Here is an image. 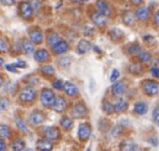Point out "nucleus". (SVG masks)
I'll return each mask as SVG.
<instances>
[{"label":"nucleus","mask_w":159,"mask_h":151,"mask_svg":"<svg viewBox=\"0 0 159 151\" xmlns=\"http://www.w3.org/2000/svg\"><path fill=\"white\" fill-rule=\"evenodd\" d=\"M37 90L34 86L26 84L22 86L17 94V101L23 106H30L37 99Z\"/></svg>","instance_id":"obj_1"},{"label":"nucleus","mask_w":159,"mask_h":151,"mask_svg":"<svg viewBox=\"0 0 159 151\" xmlns=\"http://www.w3.org/2000/svg\"><path fill=\"white\" fill-rule=\"evenodd\" d=\"M141 88L146 96L154 97L159 93V82L154 79H144L141 82Z\"/></svg>","instance_id":"obj_2"},{"label":"nucleus","mask_w":159,"mask_h":151,"mask_svg":"<svg viewBox=\"0 0 159 151\" xmlns=\"http://www.w3.org/2000/svg\"><path fill=\"white\" fill-rule=\"evenodd\" d=\"M55 98H57V95L51 88H44L40 92V103L44 108H52Z\"/></svg>","instance_id":"obj_3"},{"label":"nucleus","mask_w":159,"mask_h":151,"mask_svg":"<svg viewBox=\"0 0 159 151\" xmlns=\"http://www.w3.org/2000/svg\"><path fill=\"white\" fill-rule=\"evenodd\" d=\"M90 19L93 24L98 28H105L109 23V19L106 16H104L103 14H101L96 9H93L92 11H90L89 13Z\"/></svg>","instance_id":"obj_4"},{"label":"nucleus","mask_w":159,"mask_h":151,"mask_svg":"<svg viewBox=\"0 0 159 151\" xmlns=\"http://www.w3.org/2000/svg\"><path fill=\"white\" fill-rule=\"evenodd\" d=\"M42 138H46L50 141H57L61 139V131L57 126H46L42 128Z\"/></svg>","instance_id":"obj_5"},{"label":"nucleus","mask_w":159,"mask_h":151,"mask_svg":"<svg viewBox=\"0 0 159 151\" xmlns=\"http://www.w3.org/2000/svg\"><path fill=\"white\" fill-rule=\"evenodd\" d=\"M19 14L25 21H33L34 19V9L30 6V2L21 1L19 3Z\"/></svg>","instance_id":"obj_6"},{"label":"nucleus","mask_w":159,"mask_h":151,"mask_svg":"<svg viewBox=\"0 0 159 151\" xmlns=\"http://www.w3.org/2000/svg\"><path fill=\"white\" fill-rule=\"evenodd\" d=\"M95 9L101 13V14L108 17V19H111V17L114 15L113 6H111V3H109L108 1H106V0H96Z\"/></svg>","instance_id":"obj_7"},{"label":"nucleus","mask_w":159,"mask_h":151,"mask_svg":"<svg viewBox=\"0 0 159 151\" xmlns=\"http://www.w3.org/2000/svg\"><path fill=\"white\" fill-rule=\"evenodd\" d=\"M87 114H88V108L84 101H78L71 108L70 115L73 119H84Z\"/></svg>","instance_id":"obj_8"},{"label":"nucleus","mask_w":159,"mask_h":151,"mask_svg":"<svg viewBox=\"0 0 159 151\" xmlns=\"http://www.w3.org/2000/svg\"><path fill=\"white\" fill-rule=\"evenodd\" d=\"M128 90V82L126 80H117L113 83L111 86V95L116 98H119L120 96L125 94Z\"/></svg>","instance_id":"obj_9"},{"label":"nucleus","mask_w":159,"mask_h":151,"mask_svg":"<svg viewBox=\"0 0 159 151\" xmlns=\"http://www.w3.org/2000/svg\"><path fill=\"white\" fill-rule=\"evenodd\" d=\"M134 14H135L136 21L140 22V23H147L152 19L151 10H149V8H147L145 6H136V10L134 12Z\"/></svg>","instance_id":"obj_10"},{"label":"nucleus","mask_w":159,"mask_h":151,"mask_svg":"<svg viewBox=\"0 0 159 151\" xmlns=\"http://www.w3.org/2000/svg\"><path fill=\"white\" fill-rule=\"evenodd\" d=\"M28 37H30V40L34 44H41L44 40L43 32L39 27H36V26L30 28V30H28Z\"/></svg>","instance_id":"obj_11"},{"label":"nucleus","mask_w":159,"mask_h":151,"mask_svg":"<svg viewBox=\"0 0 159 151\" xmlns=\"http://www.w3.org/2000/svg\"><path fill=\"white\" fill-rule=\"evenodd\" d=\"M92 133V127L89 122H84V123L79 124L78 127V138L81 141H87L91 136Z\"/></svg>","instance_id":"obj_12"},{"label":"nucleus","mask_w":159,"mask_h":151,"mask_svg":"<svg viewBox=\"0 0 159 151\" xmlns=\"http://www.w3.org/2000/svg\"><path fill=\"white\" fill-rule=\"evenodd\" d=\"M44 120H46V113H43L41 110H34L28 117V123L35 127L43 123Z\"/></svg>","instance_id":"obj_13"},{"label":"nucleus","mask_w":159,"mask_h":151,"mask_svg":"<svg viewBox=\"0 0 159 151\" xmlns=\"http://www.w3.org/2000/svg\"><path fill=\"white\" fill-rule=\"evenodd\" d=\"M68 108V101L64 96H57L55 101L52 106V109L57 113H63L66 111V109Z\"/></svg>","instance_id":"obj_14"},{"label":"nucleus","mask_w":159,"mask_h":151,"mask_svg":"<svg viewBox=\"0 0 159 151\" xmlns=\"http://www.w3.org/2000/svg\"><path fill=\"white\" fill-rule=\"evenodd\" d=\"M63 91L65 94L70 98H75V97L79 96V90H78L77 85L70 81H66L63 84Z\"/></svg>","instance_id":"obj_15"},{"label":"nucleus","mask_w":159,"mask_h":151,"mask_svg":"<svg viewBox=\"0 0 159 151\" xmlns=\"http://www.w3.org/2000/svg\"><path fill=\"white\" fill-rule=\"evenodd\" d=\"M69 50V44L67 41L65 40L61 39L54 46L51 48V52H52L53 55H62V54H65L67 51Z\"/></svg>","instance_id":"obj_16"},{"label":"nucleus","mask_w":159,"mask_h":151,"mask_svg":"<svg viewBox=\"0 0 159 151\" xmlns=\"http://www.w3.org/2000/svg\"><path fill=\"white\" fill-rule=\"evenodd\" d=\"M121 19H122V23L126 26H128V27H134L136 24V17L135 14H134V11L131 10L125 11L121 15Z\"/></svg>","instance_id":"obj_17"},{"label":"nucleus","mask_w":159,"mask_h":151,"mask_svg":"<svg viewBox=\"0 0 159 151\" xmlns=\"http://www.w3.org/2000/svg\"><path fill=\"white\" fill-rule=\"evenodd\" d=\"M50 53L46 49H38L34 52V58L38 63H46L50 61Z\"/></svg>","instance_id":"obj_18"},{"label":"nucleus","mask_w":159,"mask_h":151,"mask_svg":"<svg viewBox=\"0 0 159 151\" xmlns=\"http://www.w3.org/2000/svg\"><path fill=\"white\" fill-rule=\"evenodd\" d=\"M128 71H129V74H131L132 76L139 77V76H142L144 74L145 69L141 63H139V62H132V63L128 66Z\"/></svg>","instance_id":"obj_19"},{"label":"nucleus","mask_w":159,"mask_h":151,"mask_svg":"<svg viewBox=\"0 0 159 151\" xmlns=\"http://www.w3.org/2000/svg\"><path fill=\"white\" fill-rule=\"evenodd\" d=\"M129 107V101L127 98H117L116 103L114 104V109H115V113H122L125 112Z\"/></svg>","instance_id":"obj_20"},{"label":"nucleus","mask_w":159,"mask_h":151,"mask_svg":"<svg viewBox=\"0 0 159 151\" xmlns=\"http://www.w3.org/2000/svg\"><path fill=\"white\" fill-rule=\"evenodd\" d=\"M92 49V43L87 39H81L79 40L77 44V52L79 54H87L88 52H90Z\"/></svg>","instance_id":"obj_21"},{"label":"nucleus","mask_w":159,"mask_h":151,"mask_svg":"<svg viewBox=\"0 0 159 151\" xmlns=\"http://www.w3.org/2000/svg\"><path fill=\"white\" fill-rule=\"evenodd\" d=\"M148 111V104L146 101H136L134 104L133 112L138 115H144Z\"/></svg>","instance_id":"obj_22"},{"label":"nucleus","mask_w":159,"mask_h":151,"mask_svg":"<svg viewBox=\"0 0 159 151\" xmlns=\"http://www.w3.org/2000/svg\"><path fill=\"white\" fill-rule=\"evenodd\" d=\"M37 149L39 151H51L53 149V143L46 138H40L37 140Z\"/></svg>","instance_id":"obj_23"},{"label":"nucleus","mask_w":159,"mask_h":151,"mask_svg":"<svg viewBox=\"0 0 159 151\" xmlns=\"http://www.w3.org/2000/svg\"><path fill=\"white\" fill-rule=\"evenodd\" d=\"M108 37H109V39H111V41L120 42V41H122V40H124L125 34H124V32H121V30L118 29V28H113V29H111L108 32Z\"/></svg>","instance_id":"obj_24"},{"label":"nucleus","mask_w":159,"mask_h":151,"mask_svg":"<svg viewBox=\"0 0 159 151\" xmlns=\"http://www.w3.org/2000/svg\"><path fill=\"white\" fill-rule=\"evenodd\" d=\"M62 38L60 36L57 32H50L48 35H47L46 37V42H47V45L49 46V48H52V46H54L55 44L57 43V42L61 40Z\"/></svg>","instance_id":"obj_25"},{"label":"nucleus","mask_w":159,"mask_h":151,"mask_svg":"<svg viewBox=\"0 0 159 151\" xmlns=\"http://www.w3.org/2000/svg\"><path fill=\"white\" fill-rule=\"evenodd\" d=\"M120 151H135L136 145L131 139H124L119 145Z\"/></svg>","instance_id":"obj_26"},{"label":"nucleus","mask_w":159,"mask_h":151,"mask_svg":"<svg viewBox=\"0 0 159 151\" xmlns=\"http://www.w3.org/2000/svg\"><path fill=\"white\" fill-rule=\"evenodd\" d=\"M22 51L27 55L33 54V53L35 52V44H34L30 40L24 39L23 41H22Z\"/></svg>","instance_id":"obj_27"},{"label":"nucleus","mask_w":159,"mask_h":151,"mask_svg":"<svg viewBox=\"0 0 159 151\" xmlns=\"http://www.w3.org/2000/svg\"><path fill=\"white\" fill-rule=\"evenodd\" d=\"M40 72H41L42 76H44V77H47L49 79V78H52L55 76V69L53 66L51 65H43L40 67Z\"/></svg>","instance_id":"obj_28"},{"label":"nucleus","mask_w":159,"mask_h":151,"mask_svg":"<svg viewBox=\"0 0 159 151\" xmlns=\"http://www.w3.org/2000/svg\"><path fill=\"white\" fill-rule=\"evenodd\" d=\"M102 110L106 114H113L115 113V109H114V104H111L108 99H103L102 101Z\"/></svg>","instance_id":"obj_29"},{"label":"nucleus","mask_w":159,"mask_h":151,"mask_svg":"<svg viewBox=\"0 0 159 151\" xmlns=\"http://www.w3.org/2000/svg\"><path fill=\"white\" fill-rule=\"evenodd\" d=\"M60 124H61V127L65 131H70L74 126V122L70 118L68 117H62L61 120H60Z\"/></svg>","instance_id":"obj_30"},{"label":"nucleus","mask_w":159,"mask_h":151,"mask_svg":"<svg viewBox=\"0 0 159 151\" xmlns=\"http://www.w3.org/2000/svg\"><path fill=\"white\" fill-rule=\"evenodd\" d=\"M11 135H12V131L10 126L7 124H0V138H11Z\"/></svg>","instance_id":"obj_31"},{"label":"nucleus","mask_w":159,"mask_h":151,"mask_svg":"<svg viewBox=\"0 0 159 151\" xmlns=\"http://www.w3.org/2000/svg\"><path fill=\"white\" fill-rule=\"evenodd\" d=\"M138 61H139V63H141V64L148 63V62L152 61V54L148 51L141 50V52L138 54Z\"/></svg>","instance_id":"obj_32"},{"label":"nucleus","mask_w":159,"mask_h":151,"mask_svg":"<svg viewBox=\"0 0 159 151\" xmlns=\"http://www.w3.org/2000/svg\"><path fill=\"white\" fill-rule=\"evenodd\" d=\"M141 50H142V48L139 43H131L127 46V53L131 56H138Z\"/></svg>","instance_id":"obj_33"},{"label":"nucleus","mask_w":159,"mask_h":151,"mask_svg":"<svg viewBox=\"0 0 159 151\" xmlns=\"http://www.w3.org/2000/svg\"><path fill=\"white\" fill-rule=\"evenodd\" d=\"M26 148V144L24 139L15 138L12 143V150L13 151H23Z\"/></svg>","instance_id":"obj_34"},{"label":"nucleus","mask_w":159,"mask_h":151,"mask_svg":"<svg viewBox=\"0 0 159 151\" xmlns=\"http://www.w3.org/2000/svg\"><path fill=\"white\" fill-rule=\"evenodd\" d=\"M71 61H70V57L69 56H61L59 59H57V65H59L60 68H63V69H67V68L70 66Z\"/></svg>","instance_id":"obj_35"},{"label":"nucleus","mask_w":159,"mask_h":151,"mask_svg":"<svg viewBox=\"0 0 159 151\" xmlns=\"http://www.w3.org/2000/svg\"><path fill=\"white\" fill-rule=\"evenodd\" d=\"M15 124H16L17 128H19L22 133H24V134H28L27 124H26V122L24 121L22 118H16V120H15Z\"/></svg>","instance_id":"obj_36"},{"label":"nucleus","mask_w":159,"mask_h":151,"mask_svg":"<svg viewBox=\"0 0 159 151\" xmlns=\"http://www.w3.org/2000/svg\"><path fill=\"white\" fill-rule=\"evenodd\" d=\"M125 133V127L121 125V124H118V125H115L113 128H111V135L115 138H119L124 135Z\"/></svg>","instance_id":"obj_37"},{"label":"nucleus","mask_w":159,"mask_h":151,"mask_svg":"<svg viewBox=\"0 0 159 151\" xmlns=\"http://www.w3.org/2000/svg\"><path fill=\"white\" fill-rule=\"evenodd\" d=\"M10 49L8 40L4 37H0V53H7Z\"/></svg>","instance_id":"obj_38"},{"label":"nucleus","mask_w":159,"mask_h":151,"mask_svg":"<svg viewBox=\"0 0 159 151\" xmlns=\"http://www.w3.org/2000/svg\"><path fill=\"white\" fill-rule=\"evenodd\" d=\"M11 103H10V99L6 96H2L0 97V111H4L7 110L9 107H10Z\"/></svg>","instance_id":"obj_39"},{"label":"nucleus","mask_w":159,"mask_h":151,"mask_svg":"<svg viewBox=\"0 0 159 151\" xmlns=\"http://www.w3.org/2000/svg\"><path fill=\"white\" fill-rule=\"evenodd\" d=\"M109 126H111V123L108 122V120L102 119L98 121V128H100L101 132H106V131H108Z\"/></svg>","instance_id":"obj_40"},{"label":"nucleus","mask_w":159,"mask_h":151,"mask_svg":"<svg viewBox=\"0 0 159 151\" xmlns=\"http://www.w3.org/2000/svg\"><path fill=\"white\" fill-rule=\"evenodd\" d=\"M152 119L156 126H159V105L156 106L153 109V113H152Z\"/></svg>","instance_id":"obj_41"},{"label":"nucleus","mask_w":159,"mask_h":151,"mask_svg":"<svg viewBox=\"0 0 159 151\" xmlns=\"http://www.w3.org/2000/svg\"><path fill=\"white\" fill-rule=\"evenodd\" d=\"M63 84H64V82L62 81V80H60V79L54 80V81L52 82L53 88H55V90H57V91L63 90Z\"/></svg>","instance_id":"obj_42"},{"label":"nucleus","mask_w":159,"mask_h":151,"mask_svg":"<svg viewBox=\"0 0 159 151\" xmlns=\"http://www.w3.org/2000/svg\"><path fill=\"white\" fill-rule=\"evenodd\" d=\"M149 72H151V75L153 76V78L159 80V67L157 65L152 66L151 69H149Z\"/></svg>","instance_id":"obj_43"},{"label":"nucleus","mask_w":159,"mask_h":151,"mask_svg":"<svg viewBox=\"0 0 159 151\" xmlns=\"http://www.w3.org/2000/svg\"><path fill=\"white\" fill-rule=\"evenodd\" d=\"M120 76V72L119 70L117 69H113V71H111V78H109V80H111V82H116L118 80V78H119Z\"/></svg>","instance_id":"obj_44"},{"label":"nucleus","mask_w":159,"mask_h":151,"mask_svg":"<svg viewBox=\"0 0 159 151\" xmlns=\"http://www.w3.org/2000/svg\"><path fill=\"white\" fill-rule=\"evenodd\" d=\"M14 65H15V67H16L17 69H20V68L27 67V64H26V62L23 61V59H17V61L14 63Z\"/></svg>","instance_id":"obj_45"},{"label":"nucleus","mask_w":159,"mask_h":151,"mask_svg":"<svg viewBox=\"0 0 159 151\" xmlns=\"http://www.w3.org/2000/svg\"><path fill=\"white\" fill-rule=\"evenodd\" d=\"M153 23L156 27L159 28V10L155 11V13L153 14Z\"/></svg>","instance_id":"obj_46"},{"label":"nucleus","mask_w":159,"mask_h":151,"mask_svg":"<svg viewBox=\"0 0 159 151\" xmlns=\"http://www.w3.org/2000/svg\"><path fill=\"white\" fill-rule=\"evenodd\" d=\"M84 34L86 35V36L92 37L93 35H94V29H93L92 27H90V26H86V28H84Z\"/></svg>","instance_id":"obj_47"},{"label":"nucleus","mask_w":159,"mask_h":151,"mask_svg":"<svg viewBox=\"0 0 159 151\" xmlns=\"http://www.w3.org/2000/svg\"><path fill=\"white\" fill-rule=\"evenodd\" d=\"M6 69L8 70V71H11V72H14V74H16L19 70H17V68L15 67L14 64H9V65H6Z\"/></svg>","instance_id":"obj_48"},{"label":"nucleus","mask_w":159,"mask_h":151,"mask_svg":"<svg viewBox=\"0 0 159 151\" xmlns=\"http://www.w3.org/2000/svg\"><path fill=\"white\" fill-rule=\"evenodd\" d=\"M15 2H16V0H0V3L6 6H13V4H15Z\"/></svg>","instance_id":"obj_49"},{"label":"nucleus","mask_w":159,"mask_h":151,"mask_svg":"<svg viewBox=\"0 0 159 151\" xmlns=\"http://www.w3.org/2000/svg\"><path fill=\"white\" fill-rule=\"evenodd\" d=\"M8 150V145H7L6 140L0 138V151H7Z\"/></svg>","instance_id":"obj_50"},{"label":"nucleus","mask_w":159,"mask_h":151,"mask_svg":"<svg viewBox=\"0 0 159 151\" xmlns=\"http://www.w3.org/2000/svg\"><path fill=\"white\" fill-rule=\"evenodd\" d=\"M129 1L133 6H140L144 3V0H129Z\"/></svg>","instance_id":"obj_51"},{"label":"nucleus","mask_w":159,"mask_h":151,"mask_svg":"<svg viewBox=\"0 0 159 151\" xmlns=\"http://www.w3.org/2000/svg\"><path fill=\"white\" fill-rule=\"evenodd\" d=\"M148 141L152 144V145L154 146V147H156V146L158 145V139H157V137H151V139H148Z\"/></svg>","instance_id":"obj_52"},{"label":"nucleus","mask_w":159,"mask_h":151,"mask_svg":"<svg viewBox=\"0 0 159 151\" xmlns=\"http://www.w3.org/2000/svg\"><path fill=\"white\" fill-rule=\"evenodd\" d=\"M3 84H4V77L3 75L0 74V88H1V86H3Z\"/></svg>","instance_id":"obj_53"},{"label":"nucleus","mask_w":159,"mask_h":151,"mask_svg":"<svg viewBox=\"0 0 159 151\" xmlns=\"http://www.w3.org/2000/svg\"><path fill=\"white\" fill-rule=\"evenodd\" d=\"M3 64H4V61H3V58L2 57H0V68L3 66Z\"/></svg>","instance_id":"obj_54"},{"label":"nucleus","mask_w":159,"mask_h":151,"mask_svg":"<svg viewBox=\"0 0 159 151\" xmlns=\"http://www.w3.org/2000/svg\"><path fill=\"white\" fill-rule=\"evenodd\" d=\"M69 1H71L73 3H79L80 0H69Z\"/></svg>","instance_id":"obj_55"},{"label":"nucleus","mask_w":159,"mask_h":151,"mask_svg":"<svg viewBox=\"0 0 159 151\" xmlns=\"http://www.w3.org/2000/svg\"><path fill=\"white\" fill-rule=\"evenodd\" d=\"M23 151H35V150L32 149V148H25V149H24Z\"/></svg>","instance_id":"obj_56"},{"label":"nucleus","mask_w":159,"mask_h":151,"mask_svg":"<svg viewBox=\"0 0 159 151\" xmlns=\"http://www.w3.org/2000/svg\"><path fill=\"white\" fill-rule=\"evenodd\" d=\"M87 0H80V2H86Z\"/></svg>","instance_id":"obj_57"},{"label":"nucleus","mask_w":159,"mask_h":151,"mask_svg":"<svg viewBox=\"0 0 159 151\" xmlns=\"http://www.w3.org/2000/svg\"><path fill=\"white\" fill-rule=\"evenodd\" d=\"M87 151H91V148H90V147H89V148H88V149H87Z\"/></svg>","instance_id":"obj_58"},{"label":"nucleus","mask_w":159,"mask_h":151,"mask_svg":"<svg viewBox=\"0 0 159 151\" xmlns=\"http://www.w3.org/2000/svg\"><path fill=\"white\" fill-rule=\"evenodd\" d=\"M102 151H111V150H107V149H104V150H102Z\"/></svg>","instance_id":"obj_59"},{"label":"nucleus","mask_w":159,"mask_h":151,"mask_svg":"<svg viewBox=\"0 0 159 151\" xmlns=\"http://www.w3.org/2000/svg\"><path fill=\"white\" fill-rule=\"evenodd\" d=\"M143 151H149V150H143Z\"/></svg>","instance_id":"obj_60"}]
</instances>
